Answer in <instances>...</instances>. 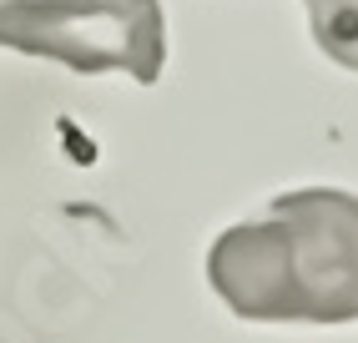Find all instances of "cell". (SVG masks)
<instances>
[{
    "instance_id": "6da1fadb",
    "label": "cell",
    "mask_w": 358,
    "mask_h": 343,
    "mask_svg": "<svg viewBox=\"0 0 358 343\" xmlns=\"http://www.w3.org/2000/svg\"><path fill=\"white\" fill-rule=\"evenodd\" d=\"M207 278L237 318L257 323H353L358 318V197L303 187L273 197L262 223L227 227Z\"/></svg>"
},
{
    "instance_id": "7a4b0ae2",
    "label": "cell",
    "mask_w": 358,
    "mask_h": 343,
    "mask_svg": "<svg viewBox=\"0 0 358 343\" xmlns=\"http://www.w3.org/2000/svg\"><path fill=\"white\" fill-rule=\"evenodd\" d=\"M0 46L152 86L166 66V15L162 0H0Z\"/></svg>"
},
{
    "instance_id": "3957f363",
    "label": "cell",
    "mask_w": 358,
    "mask_h": 343,
    "mask_svg": "<svg viewBox=\"0 0 358 343\" xmlns=\"http://www.w3.org/2000/svg\"><path fill=\"white\" fill-rule=\"evenodd\" d=\"M313 41L328 61L358 71V0H303Z\"/></svg>"
}]
</instances>
